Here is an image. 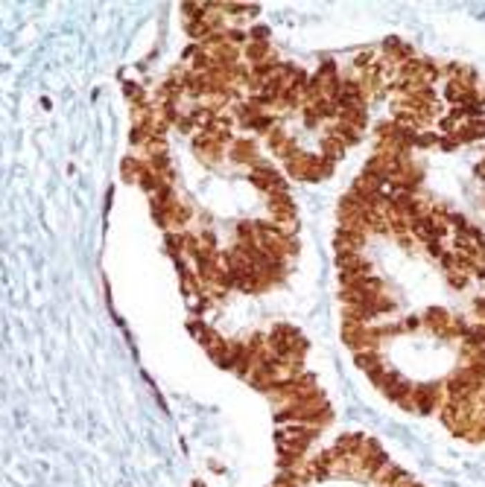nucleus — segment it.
I'll return each instance as SVG.
<instances>
[{"label":"nucleus","instance_id":"f257e3e1","mask_svg":"<svg viewBox=\"0 0 485 487\" xmlns=\"http://www.w3.org/2000/svg\"><path fill=\"white\" fill-rule=\"evenodd\" d=\"M284 175L286 178H295V181H304V184H316V181H324L327 175L333 173V166L336 164H331V161H324V157L316 152H304V149H293L290 155L284 157Z\"/></svg>","mask_w":485,"mask_h":487},{"label":"nucleus","instance_id":"f03ea898","mask_svg":"<svg viewBox=\"0 0 485 487\" xmlns=\"http://www.w3.org/2000/svg\"><path fill=\"white\" fill-rule=\"evenodd\" d=\"M266 345L278 359H304L307 356V338L301 336V330L290 324H275L272 330L266 333Z\"/></svg>","mask_w":485,"mask_h":487},{"label":"nucleus","instance_id":"7ed1b4c3","mask_svg":"<svg viewBox=\"0 0 485 487\" xmlns=\"http://www.w3.org/2000/svg\"><path fill=\"white\" fill-rule=\"evenodd\" d=\"M234 135L228 131H196L193 135V155L199 157L205 166H219L228 157Z\"/></svg>","mask_w":485,"mask_h":487},{"label":"nucleus","instance_id":"20e7f679","mask_svg":"<svg viewBox=\"0 0 485 487\" xmlns=\"http://www.w3.org/2000/svg\"><path fill=\"white\" fill-rule=\"evenodd\" d=\"M248 181H252L264 195L290 190V181H286V175L281 173V169H275L272 164H266V161H260V164H255L252 169H248Z\"/></svg>","mask_w":485,"mask_h":487},{"label":"nucleus","instance_id":"39448f33","mask_svg":"<svg viewBox=\"0 0 485 487\" xmlns=\"http://www.w3.org/2000/svg\"><path fill=\"white\" fill-rule=\"evenodd\" d=\"M410 403H412V412H418V414L439 412L444 403V385L441 383H418V385H412Z\"/></svg>","mask_w":485,"mask_h":487},{"label":"nucleus","instance_id":"423d86ee","mask_svg":"<svg viewBox=\"0 0 485 487\" xmlns=\"http://www.w3.org/2000/svg\"><path fill=\"white\" fill-rule=\"evenodd\" d=\"M228 161L234 166H243V169H252L255 164H260V143L257 137H234L231 146H228Z\"/></svg>","mask_w":485,"mask_h":487},{"label":"nucleus","instance_id":"0eeeda50","mask_svg":"<svg viewBox=\"0 0 485 487\" xmlns=\"http://www.w3.org/2000/svg\"><path fill=\"white\" fill-rule=\"evenodd\" d=\"M266 146H269V152H272L275 157H281V161H284V157L290 155L293 149H298V143H295V137H293L290 131L284 128V123H281V126H275L269 135H266Z\"/></svg>","mask_w":485,"mask_h":487},{"label":"nucleus","instance_id":"6e6552de","mask_svg":"<svg viewBox=\"0 0 485 487\" xmlns=\"http://www.w3.org/2000/svg\"><path fill=\"white\" fill-rule=\"evenodd\" d=\"M278 59V52L272 50L269 41H248L243 47V64H248V68H257V64H269Z\"/></svg>","mask_w":485,"mask_h":487},{"label":"nucleus","instance_id":"1a4fd4ad","mask_svg":"<svg viewBox=\"0 0 485 487\" xmlns=\"http://www.w3.org/2000/svg\"><path fill=\"white\" fill-rule=\"evenodd\" d=\"M345 143L342 140H339L336 135H331V131H327V135L322 137V143H319V155L324 157V161H331V164H336L339 161V157H342L345 155Z\"/></svg>","mask_w":485,"mask_h":487},{"label":"nucleus","instance_id":"9d476101","mask_svg":"<svg viewBox=\"0 0 485 487\" xmlns=\"http://www.w3.org/2000/svg\"><path fill=\"white\" fill-rule=\"evenodd\" d=\"M275 126H281V117H278V114H272V111H264V114H257L255 120H252L248 131H252L255 137H266Z\"/></svg>","mask_w":485,"mask_h":487},{"label":"nucleus","instance_id":"9b49d317","mask_svg":"<svg viewBox=\"0 0 485 487\" xmlns=\"http://www.w3.org/2000/svg\"><path fill=\"white\" fill-rule=\"evenodd\" d=\"M234 245H257V233H255L252 219H243L234 225Z\"/></svg>","mask_w":485,"mask_h":487},{"label":"nucleus","instance_id":"f8f14e48","mask_svg":"<svg viewBox=\"0 0 485 487\" xmlns=\"http://www.w3.org/2000/svg\"><path fill=\"white\" fill-rule=\"evenodd\" d=\"M246 32H248V41H269V26H264V23L246 26Z\"/></svg>","mask_w":485,"mask_h":487},{"label":"nucleus","instance_id":"ddd939ff","mask_svg":"<svg viewBox=\"0 0 485 487\" xmlns=\"http://www.w3.org/2000/svg\"><path fill=\"white\" fill-rule=\"evenodd\" d=\"M474 309H477V318L485 324V298H479V300H474Z\"/></svg>","mask_w":485,"mask_h":487}]
</instances>
